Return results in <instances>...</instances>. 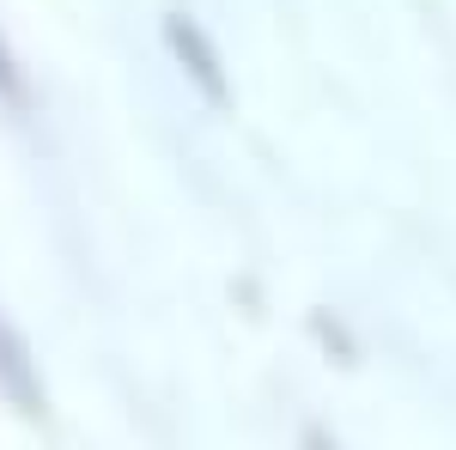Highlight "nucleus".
<instances>
[{
  "label": "nucleus",
  "instance_id": "nucleus-1",
  "mask_svg": "<svg viewBox=\"0 0 456 450\" xmlns=\"http://www.w3.org/2000/svg\"><path fill=\"white\" fill-rule=\"evenodd\" d=\"M165 43H171V55L183 61V73L201 86V98L208 104H232V86H225V68H219V55H213L208 31L189 19V12H165Z\"/></svg>",
  "mask_w": 456,
  "mask_h": 450
},
{
  "label": "nucleus",
  "instance_id": "nucleus-2",
  "mask_svg": "<svg viewBox=\"0 0 456 450\" xmlns=\"http://www.w3.org/2000/svg\"><path fill=\"white\" fill-rule=\"evenodd\" d=\"M0 396H6L25 420L49 414V389H43V378H37V359H31V347H25V335L12 329L6 311H0Z\"/></svg>",
  "mask_w": 456,
  "mask_h": 450
},
{
  "label": "nucleus",
  "instance_id": "nucleus-3",
  "mask_svg": "<svg viewBox=\"0 0 456 450\" xmlns=\"http://www.w3.org/2000/svg\"><path fill=\"white\" fill-rule=\"evenodd\" d=\"M0 98H6L12 110H25V104H31V92H25V79L12 73V61H6V49H0Z\"/></svg>",
  "mask_w": 456,
  "mask_h": 450
}]
</instances>
